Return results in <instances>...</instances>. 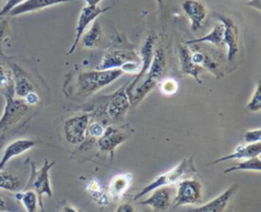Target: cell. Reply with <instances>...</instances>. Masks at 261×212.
I'll list each match as a JSON object with an SVG mask.
<instances>
[{
	"label": "cell",
	"instance_id": "cell-1",
	"mask_svg": "<svg viewBox=\"0 0 261 212\" xmlns=\"http://www.w3.org/2000/svg\"><path fill=\"white\" fill-rule=\"evenodd\" d=\"M166 64L164 49L160 46L154 51V55L150 64L148 71L139 82V84L134 88V90L127 95L130 105H137L141 102L144 97L150 92L151 89L159 82L161 78Z\"/></svg>",
	"mask_w": 261,
	"mask_h": 212
},
{
	"label": "cell",
	"instance_id": "cell-2",
	"mask_svg": "<svg viewBox=\"0 0 261 212\" xmlns=\"http://www.w3.org/2000/svg\"><path fill=\"white\" fill-rule=\"evenodd\" d=\"M123 74L119 68L97 69L81 72L77 76V91L82 96H88L106 87Z\"/></svg>",
	"mask_w": 261,
	"mask_h": 212
},
{
	"label": "cell",
	"instance_id": "cell-3",
	"mask_svg": "<svg viewBox=\"0 0 261 212\" xmlns=\"http://www.w3.org/2000/svg\"><path fill=\"white\" fill-rule=\"evenodd\" d=\"M197 172V168L194 164L193 157H186L184 158L175 167L168 170L167 172L158 175L155 179H153L150 183H148L146 187H144L137 195H135L134 200H138L139 198H142L146 196L148 193L152 192L153 190L165 187L168 184H174L181 180L185 176Z\"/></svg>",
	"mask_w": 261,
	"mask_h": 212
},
{
	"label": "cell",
	"instance_id": "cell-4",
	"mask_svg": "<svg viewBox=\"0 0 261 212\" xmlns=\"http://www.w3.org/2000/svg\"><path fill=\"white\" fill-rule=\"evenodd\" d=\"M55 164L54 161L49 162L46 158L44 160V163L40 169H36V166L33 162H31V176L30 179L23 190H34L38 196V202L41 207V211H44L43 207V195H47L48 197H52V189L50 184V177H49V171Z\"/></svg>",
	"mask_w": 261,
	"mask_h": 212
},
{
	"label": "cell",
	"instance_id": "cell-5",
	"mask_svg": "<svg viewBox=\"0 0 261 212\" xmlns=\"http://www.w3.org/2000/svg\"><path fill=\"white\" fill-rule=\"evenodd\" d=\"M90 123V116L88 114H80L65 120L63 131L66 141L72 145L82 144L87 135V129Z\"/></svg>",
	"mask_w": 261,
	"mask_h": 212
},
{
	"label": "cell",
	"instance_id": "cell-6",
	"mask_svg": "<svg viewBox=\"0 0 261 212\" xmlns=\"http://www.w3.org/2000/svg\"><path fill=\"white\" fill-rule=\"evenodd\" d=\"M202 197V184L196 179H181L178 181L177 193L173 201V208L186 204H196Z\"/></svg>",
	"mask_w": 261,
	"mask_h": 212
},
{
	"label": "cell",
	"instance_id": "cell-7",
	"mask_svg": "<svg viewBox=\"0 0 261 212\" xmlns=\"http://www.w3.org/2000/svg\"><path fill=\"white\" fill-rule=\"evenodd\" d=\"M110 8H112V6H107V7H99L98 5H89L87 4L85 7H83V9L81 10L79 19H77V24L75 26V36H74V40L69 48V51L67 52V54H71L75 48L79 45V42L82 38V36L84 35V32L86 30V28L92 22L94 21L100 14L106 12L107 10H109Z\"/></svg>",
	"mask_w": 261,
	"mask_h": 212
},
{
	"label": "cell",
	"instance_id": "cell-8",
	"mask_svg": "<svg viewBox=\"0 0 261 212\" xmlns=\"http://www.w3.org/2000/svg\"><path fill=\"white\" fill-rule=\"evenodd\" d=\"M4 96L6 104L4 108V113L0 118V131L5 130L30 108V106L23 101V99L14 98L13 94H4Z\"/></svg>",
	"mask_w": 261,
	"mask_h": 212
},
{
	"label": "cell",
	"instance_id": "cell-9",
	"mask_svg": "<svg viewBox=\"0 0 261 212\" xmlns=\"http://www.w3.org/2000/svg\"><path fill=\"white\" fill-rule=\"evenodd\" d=\"M155 51V36L153 34H149L145 41L143 42L142 48H141V54H142V59H141V68L137 72L138 74L136 77L133 80V82L128 85V87L125 89L126 94L128 95L134 88L139 84V82L142 80V77L145 75V73L148 71L153 55Z\"/></svg>",
	"mask_w": 261,
	"mask_h": 212
},
{
	"label": "cell",
	"instance_id": "cell-10",
	"mask_svg": "<svg viewBox=\"0 0 261 212\" xmlns=\"http://www.w3.org/2000/svg\"><path fill=\"white\" fill-rule=\"evenodd\" d=\"M216 16L223 24L222 42L223 45H226L227 47V59L228 61H232L239 52L238 26L228 16H224L221 14H217Z\"/></svg>",
	"mask_w": 261,
	"mask_h": 212
},
{
	"label": "cell",
	"instance_id": "cell-11",
	"mask_svg": "<svg viewBox=\"0 0 261 212\" xmlns=\"http://www.w3.org/2000/svg\"><path fill=\"white\" fill-rule=\"evenodd\" d=\"M238 187H239L238 183L231 184L228 189H226L222 194L217 196L215 199L209 201L208 203H206L200 207H196L193 210L197 211V212H221V211H224L226 206L229 204L230 200L232 199L233 195L236 194Z\"/></svg>",
	"mask_w": 261,
	"mask_h": 212
},
{
	"label": "cell",
	"instance_id": "cell-12",
	"mask_svg": "<svg viewBox=\"0 0 261 212\" xmlns=\"http://www.w3.org/2000/svg\"><path fill=\"white\" fill-rule=\"evenodd\" d=\"M127 139V136L119 130L116 127L108 126L105 127V130L103 135L97 139V145L100 148V150L105 152H110L111 155L113 153V150L123 143Z\"/></svg>",
	"mask_w": 261,
	"mask_h": 212
},
{
	"label": "cell",
	"instance_id": "cell-13",
	"mask_svg": "<svg viewBox=\"0 0 261 212\" xmlns=\"http://www.w3.org/2000/svg\"><path fill=\"white\" fill-rule=\"evenodd\" d=\"M11 73L13 78V93L16 98L23 99L29 93L35 91L33 83L30 81L27 73L18 65H11Z\"/></svg>",
	"mask_w": 261,
	"mask_h": 212
},
{
	"label": "cell",
	"instance_id": "cell-14",
	"mask_svg": "<svg viewBox=\"0 0 261 212\" xmlns=\"http://www.w3.org/2000/svg\"><path fill=\"white\" fill-rule=\"evenodd\" d=\"M129 106V99L125 92V88L123 87L119 89L108 102L106 109L107 115L112 119H117L127 111Z\"/></svg>",
	"mask_w": 261,
	"mask_h": 212
},
{
	"label": "cell",
	"instance_id": "cell-15",
	"mask_svg": "<svg viewBox=\"0 0 261 212\" xmlns=\"http://www.w3.org/2000/svg\"><path fill=\"white\" fill-rule=\"evenodd\" d=\"M181 8L191 20L192 30H199L202 26V22L206 18L207 12L205 6L197 0H185L181 3Z\"/></svg>",
	"mask_w": 261,
	"mask_h": 212
},
{
	"label": "cell",
	"instance_id": "cell-16",
	"mask_svg": "<svg viewBox=\"0 0 261 212\" xmlns=\"http://www.w3.org/2000/svg\"><path fill=\"white\" fill-rule=\"evenodd\" d=\"M191 51L188 45H179L178 46V59L181 72L193 76L199 84H202V80L200 78V74L204 70V68L200 65H197L193 62L191 57Z\"/></svg>",
	"mask_w": 261,
	"mask_h": 212
},
{
	"label": "cell",
	"instance_id": "cell-17",
	"mask_svg": "<svg viewBox=\"0 0 261 212\" xmlns=\"http://www.w3.org/2000/svg\"><path fill=\"white\" fill-rule=\"evenodd\" d=\"M37 145L35 140L30 139H18L10 143L4 150L1 158H0V171L4 169L6 163L12 158L24 153L25 151L32 149Z\"/></svg>",
	"mask_w": 261,
	"mask_h": 212
},
{
	"label": "cell",
	"instance_id": "cell-18",
	"mask_svg": "<svg viewBox=\"0 0 261 212\" xmlns=\"http://www.w3.org/2000/svg\"><path fill=\"white\" fill-rule=\"evenodd\" d=\"M76 1V0H24L9 11L10 16H18L21 14L41 10L53 5H57L64 2Z\"/></svg>",
	"mask_w": 261,
	"mask_h": 212
},
{
	"label": "cell",
	"instance_id": "cell-19",
	"mask_svg": "<svg viewBox=\"0 0 261 212\" xmlns=\"http://www.w3.org/2000/svg\"><path fill=\"white\" fill-rule=\"evenodd\" d=\"M136 58L138 57L135 54L132 55L124 50H109L104 54L98 69H120L124 62L128 60H135Z\"/></svg>",
	"mask_w": 261,
	"mask_h": 212
},
{
	"label": "cell",
	"instance_id": "cell-20",
	"mask_svg": "<svg viewBox=\"0 0 261 212\" xmlns=\"http://www.w3.org/2000/svg\"><path fill=\"white\" fill-rule=\"evenodd\" d=\"M261 153V143H251V144H244V145H239L236 147L234 151L226 156H223L221 158H218L214 161H212L210 164H216L219 162H223L226 160H240V159H247L255 156H259Z\"/></svg>",
	"mask_w": 261,
	"mask_h": 212
},
{
	"label": "cell",
	"instance_id": "cell-21",
	"mask_svg": "<svg viewBox=\"0 0 261 212\" xmlns=\"http://www.w3.org/2000/svg\"><path fill=\"white\" fill-rule=\"evenodd\" d=\"M132 173H120L113 176L108 186V192L112 199H120L132 184Z\"/></svg>",
	"mask_w": 261,
	"mask_h": 212
},
{
	"label": "cell",
	"instance_id": "cell-22",
	"mask_svg": "<svg viewBox=\"0 0 261 212\" xmlns=\"http://www.w3.org/2000/svg\"><path fill=\"white\" fill-rule=\"evenodd\" d=\"M152 192L154 193L148 199L140 201L139 204L150 206L155 210H165L170 206V194L167 188L160 187Z\"/></svg>",
	"mask_w": 261,
	"mask_h": 212
},
{
	"label": "cell",
	"instance_id": "cell-23",
	"mask_svg": "<svg viewBox=\"0 0 261 212\" xmlns=\"http://www.w3.org/2000/svg\"><path fill=\"white\" fill-rule=\"evenodd\" d=\"M86 191L96 204L100 206H107L109 204V197L106 194L104 186L98 178H91L86 184Z\"/></svg>",
	"mask_w": 261,
	"mask_h": 212
},
{
	"label": "cell",
	"instance_id": "cell-24",
	"mask_svg": "<svg viewBox=\"0 0 261 212\" xmlns=\"http://www.w3.org/2000/svg\"><path fill=\"white\" fill-rule=\"evenodd\" d=\"M222 37H223V24L218 23L206 36L187 41V42H185V44L193 45V44H200V43H210V44H213L216 46H221V45H223Z\"/></svg>",
	"mask_w": 261,
	"mask_h": 212
},
{
	"label": "cell",
	"instance_id": "cell-25",
	"mask_svg": "<svg viewBox=\"0 0 261 212\" xmlns=\"http://www.w3.org/2000/svg\"><path fill=\"white\" fill-rule=\"evenodd\" d=\"M102 38V30L100 22L98 20H95L91 26V29L87 32V34L82 36V41L83 45L86 48H95L100 44Z\"/></svg>",
	"mask_w": 261,
	"mask_h": 212
},
{
	"label": "cell",
	"instance_id": "cell-26",
	"mask_svg": "<svg viewBox=\"0 0 261 212\" xmlns=\"http://www.w3.org/2000/svg\"><path fill=\"white\" fill-rule=\"evenodd\" d=\"M15 199L22 203L23 207L28 212H35L37 211V206L39 204L38 202V196L34 190H23L21 192L15 193Z\"/></svg>",
	"mask_w": 261,
	"mask_h": 212
},
{
	"label": "cell",
	"instance_id": "cell-27",
	"mask_svg": "<svg viewBox=\"0 0 261 212\" xmlns=\"http://www.w3.org/2000/svg\"><path fill=\"white\" fill-rule=\"evenodd\" d=\"M260 169H261V160L259 156H255V157L247 158L246 160L226 168L224 170V173H228L237 170H250V171L260 172Z\"/></svg>",
	"mask_w": 261,
	"mask_h": 212
},
{
	"label": "cell",
	"instance_id": "cell-28",
	"mask_svg": "<svg viewBox=\"0 0 261 212\" xmlns=\"http://www.w3.org/2000/svg\"><path fill=\"white\" fill-rule=\"evenodd\" d=\"M20 188V179L9 172H0V189L16 192Z\"/></svg>",
	"mask_w": 261,
	"mask_h": 212
},
{
	"label": "cell",
	"instance_id": "cell-29",
	"mask_svg": "<svg viewBox=\"0 0 261 212\" xmlns=\"http://www.w3.org/2000/svg\"><path fill=\"white\" fill-rule=\"evenodd\" d=\"M0 90L4 94H13V78L12 73L5 66L0 64Z\"/></svg>",
	"mask_w": 261,
	"mask_h": 212
},
{
	"label": "cell",
	"instance_id": "cell-30",
	"mask_svg": "<svg viewBox=\"0 0 261 212\" xmlns=\"http://www.w3.org/2000/svg\"><path fill=\"white\" fill-rule=\"evenodd\" d=\"M247 108L253 112H257L261 109V85H260V83L256 84L254 94H253L252 98L250 99V101L248 102Z\"/></svg>",
	"mask_w": 261,
	"mask_h": 212
},
{
	"label": "cell",
	"instance_id": "cell-31",
	"mask_svg": "<svg viewBox=\"0 0 261 212\" xmlns=\"http://www.w3.org/2000/svg\"><path fill=\"white\" fill-rule=\"evenodd\" d=\"M177 88H178V85H177V82L171 77H167V78H164L163 81L160 82L159 84V89H160V92L164 95H173L176 91H177Z\"/></svg>",
	"mask_w": 261,
	"mask_h": 212
},
{
	"label": "cell",
	"instance_id": "cell-32",
	"mask_svg": "<svg viewBox=\"0 0 261 212\" xmlns=\"http://www.w3.org/2000/svg\"><path fill=\"white\" fill-rule=\"evenodd\" d=\"M104 130H105V125L102 124L101 122H92L91 124L89 123V126L87 129L89 136H91L94 139L100 138L103 135Z\"/></svg>",
	"mask_w": 261,
	"mask_h": 212
},
{
	"label": "cell",
	"instance_id": "cell-33",
	"mask_svg": "<svg viewBox=\"0 0 261 212\" xmlns=\"http://www.w3.org/2000/svg\"><path fill=\"white\" fill-rule=\"evenodd\" d=\"M260 138H261V129L260 128L248 130L244 135V140H245L246 144L260 142Z\"/></svg>",
	"mask_w": 261,
	"mask_h": 212
},
{
	"label": "cell",
	"instance_id": "cell-34",
	"mask_svg": "<svg viewBox=\"0 0 261 212\" xmlns=\"http://www.w3.org/2000/svg\"><path fill=\"white\" fill-rule=\"evenodd\" d=\"M24 0H7L5 5L0 9V19L4 18V16L7 15L12 8H14L15 6H17L18 4H20Z\"/></svg>",
	"mask_w": 261,
	"mask_h": 212
},
{
	"label": "cell",
	"instance_id": "cell-35",
	"mask_svg": "<svg viewBox=\"0 0 261 212\" xmlns=\"http://www.w3.org/2000/svg\"><path fill=\"white\" fill-rule=\"evenodd\" d=\"M23 101L31 107V106H35L37 103H39L40 98H39V95L37 94V92L34 91V92L29 93V94L23 98Z\"/></svg>",
	"mask_w": 261,
	"mask_h": 212
},
{
	"label": "cell",
	"instance_id": "cell-36",
	"mask_svg": "<svg viewBox=\"0 0 261 212\" xmlns=\"http://www.w3.org/2000/svg\"><path fill=\"white\" fill-rule=\"evenodd\" d=\"M133 211H135V209H134V207H133L130 204H128V203L122 204V205H120V206L116 209V212H133Z\"/></svg>",
	"mask_w": 261,
	"mask_h": 212
},
{
	"label": "cell",
	"instance_id": "cell-37",
	"mask_svg": "<svg viewBox=\"0 0 261 212\" xmlns=\"http://www.w3.org/2000/svg\"><path fill=\"white\" fill-rule=\"evenodd\" d=\"M247 5L256 8L257 10H260V0H250L247 2Z\"/></svg>",
	"mask_w": 261,
	"mask_h": 212
},
{
	"label": "cell",
	"instance_id": "cell-38",
	"mask_svg": "<svg viewBox=\"0 0 261 212\" xmlns=\"http://www.w3.org/2000/svg\"><path fill=\"white\" fill-rule=\"evenodd\" d=\"M8 204L7 202L5 201V199H3L1 196H0V211H8L9 209L7 208Z\"/></svg>",
	"mask_w": 261,
	"mask_h": 212
},
{
	"label": "cell",
	"instance_id": "cell-39",
	"mask_svg": "<svg viewBox=\"0 0 261 212\" xmlns=\"http://www.w3.org/2000/svg\"><path fill=\"white\" fill-rule=\"evenodd\" d=\"M87 2V4L89 5H98V3L101 1V0H84Z\"/></svg>",
	"mask_w": 261,
	"mask_h": 212
},
{
	"label": "cell",
	"instance_id": "cell-40",
	"mask_svg": "<svg viewBox=\"0 0 261 212\" xmlns=\"http://www.w3.org/2000/svg\"><path fill=\"white\" fill-rule=\"evenodd\" d=\"M62 210H63V211H77V210L74 209V208H68V207H64Z\"/></svg>",
	"mask_w": 261,
	"mask_h": 212
},
{
	"label": "cell",
	"instance_id": "cell-41",
	"mask_svg": "<svg viewBox=\"0 0 261 212\" xmlns=\"http://www.w3.org/2000/svg\"><path fill=\"white\" fill-rule=\"evenodd\" d=\"M1 1H2V0H0V3H1Z\"/></svg>",
	"mask_w": 261,
	"mask_h": 212
}]
</instances>
